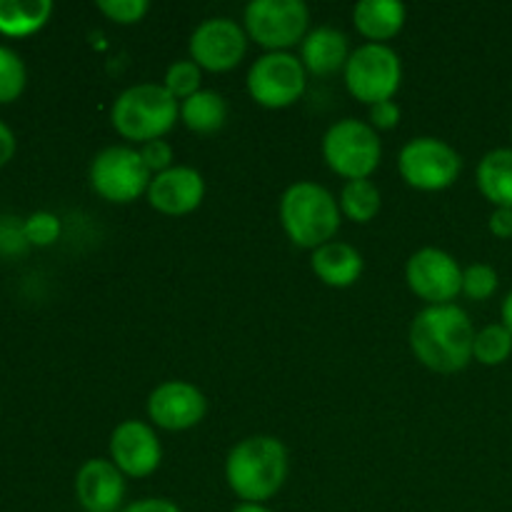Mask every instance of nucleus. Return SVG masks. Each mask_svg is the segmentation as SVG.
Here are the masks:
<instances>
[{"mask_svg":"<svg viewBox=\"0 0 512 512\" xmlns=\"http://www.w3.org/2000/svg\"><path fill=\"white\" fill-rule=\"evenodd\" d=\"M500 275L493 265L488 263H473L468 268H463V295H468L470 300H490L498 293Z\"/></svg>","mask_w":512,"mask_h":512,"instance_id":"obj_27","label":"nucleus"},{"mask_svg":"<svg viewBox=\"0 0 512 512\" xmlns=\"http://www.w3.org/2000/svg\"><path fill=\"white\" fill-rule=\"evenodd\" d=\"M340 213L343 218L353 220V223L365 225L370 220H375V215L380 213V205H383V198H380V190L373 180H348L340 190Z\"/></svg>","mask_w":512,"mask_h":512,"instance_id":"obj_23","label":"nucleus"},{"mask_svg":"<svg viewBox=\"0 0 512 512\" xmlns=\"http://www.w3.org/2000/svg\"><path fill=\"white\" fill-rule=\"evenodd\" d=\"M148 420L153 428L168 433H185L208 415V398L188 380H165L148 395Z\"/></svg>","mask_w":512,"mask_h":512,"instance_id":"obj_13","label":"nucleus"},{"mask_svg":"<svg viewBox=\"0 0 512 512\" xmlns=\"http://www.w3.org/2000/svg\"><path fill=\"white\" fill-rule=\"evenodd\" d=\"M350 53L353 50H350L348 35L338 28H330V25L310 30L300 43V63L305 65L310 75H320V78L343 70Z\"/></svg>","mask_w":512,"mask_h":512,"instance_id":"obj_17","label":"nucleus"},{"mask_svg":"<svg viewBox=\"0 0 512 512\" xmlns=\"http://www.w3.org/2000/svg\"><path fill=\"white\" fill-rule=\"evenodd\" d=\"M233 512H273V510L263 503H238L233 508Z\"/></svg>","mask_w":512,"mask_h":512,"instance_id":"obj_37","label":"nucleus"},{"mask_svg":"<svg viewBox=\"0 0 512 512\" xmlns=\"http://www.w3.org/2000/svg\"><path fill=\"white\" fill-rule=\"evenodd\" d=\"M98 10L115 25H135L148 15V0H98Z\"/></svg>","mask_w":512,"mask_h":512,"instance_id":"obj_29","label":"nucleus"},{"mask_svg":"<svg viewBox=\"0 0 512 512\" xmlns=\"http://www.w3.org/2000/svg\"><path fill=\"white\" fill-rule=\"evenodd\" d=\"M110 460L125 478L143 480L150 478L160 468L163 445L158 433L145 420H123L110 433Z\"/></svg>","mask_w":512,"mask_h":512,"instance_id":"obj_14","label":"nucleus"},{"mask_svg":"<svg viewBox=\"0 0 512 512\" xmlns=\"http://www.w3.org/2000/svg\"><path fill=\"white\" fill-rule=\"evenodd\" d=\"M178 120L180 103L163 83L130 85L110 105V125L115 133L138 145L165 138Z\"/></svg>","mask_w":512,"mask_h":512,"instance_id":"obj_4","label":"nucleus"},{"mask_svg":"<svg viewBox=\"0 0 512 512\" xmlns=\"http://www.w3.org/2000/svg\"><path fill=\"white\" fill-rule=\"evenodd\" d=\"M148 205L168 218H183L203 205L205 180L190 165H173L165 173L153 175L148 188Z\"/></svg>","mask_w":512,"mask_h":512,"instance_id":"obj_15","label":"nucleus"},{"mask_svg":"<svg viewBox=\"0 0 512 512\" xmlns=\"http://www.w3.org/2000/svg\"><path fill=\"white\" fill-rule=\"evenodd\" d=\"M408 20V8L400 0H360L353 8V25L368 43L388 45Z\"/></svg>","mask_w":512,"mask_h":512,"instance_id":"obj_19","label":"nucleus"},{"mask_svg":"<svg viewBox=\"0 0 512 512\" xmlns=\"http://www.w3.org/2000/svg\"><path fill=\"white\" fill-rule=\"evenodd\" d=\"M405 283L425 305H450L463 293V268L440 248H420L405 263Z\"/></svg>","mask_w":512,"mask_h":512,"instance_id":"obj_11","label":"nucleus"},{"mask_svg":"<svg viewBox=\"0 0 512 512\" xmlns=\"http://www.w3.org/2000/svg\"><path fill=\"white\" fill-rule=\"evenodd\" d=\"M248 33L233 18H208L193 30L188 43L190 60L208 73H228L248 53Z\"/></svg>","mask_w":512,"mask_h":512,"instance_id":"obj_12","label":"nucleus"},{"mask_svg":"<svg viewBox=\"0 0 512 512\" xmlns=\"http://www.w3.org/2000/svg\"><path fill=\"white\" fill-rule=\"evenodd\" d=\"M28 85V68L23 58L8 45H0V105L13 103Z\"/></svg>","mask_w":512,"mask_h":512,"instance_id":"obj_25","label":"nucleus"},{"mask_svg":"<svg viewBox=\"0 0 512 512\" xmlns=\"http://www.w3.org/2000/svg\"><path fill=\"white\" fill-rule=\"evenodd\" d=\"M278 218L290 243L303 250H318L335 240L343 223L338 198L313 180H298L285 188L278 203Z\"/></svg>","mask_w":512,"mask_h":512,"instance_id":"obj_3","label":"nucleus"},{"mask_svg":"<svg viewBox=\"0 0 512 512\" xmlns=\"http://www.w3.org/2000/svg\"><path fill=\"white\" fill-rule=\"evenodd\" d=\"M512 355V333L503 323L485 325L475 333L473 360H478L485 368H498L508 363Z\"/></svg>","mask_w":512,"mask_h":512,"instance_id":"obj_24","label":"nucleus"},{"mask_svg":"<svg viewBox=\"0 0 512 512\" xmlns=\"http://www.w3.org/2000/svg\"><path fill=\"white\" fill-rule=\"evenodd\" d=\"M400 105L395 103V100H385V103H378L370 108V125H373L375 130H393L398 128L400 123Z\"/></svg>","mask_w":512,"mask_h":512,"instance_id":"obj_32","label":"nucleus"},{"mask_svg":"<svg viewBox=\"0 0 512 512\" xmlns=\"http://www.w3.org/2000/svg\"><path fill=\"white\" fill-rule=\"evenodd\" d=\"M15 155V135L8 125L0 120V165H8Z\"/></svg>","mask_w":512,"mask_h":512,"instance_id":"obj_35","label":"nucleus"},{"mask_svg":"<svg viewBox=\"0 0 512 512\" xmlns=\"http://www.w3.org/2000/svg\"><path fill=\"white\" fill-rule=\"evenodd\" d=\"M140 158H143V163L148 165V170L153 175L158 173H165V170L173 168V160H175V153H173V145L168 143V140H150V143L140 145Z\"/></svg>","mask_w":512,"mask_h":512,"instance_id":"obj_30","label":"nucleus"},{"mask_svg":"<svg viewBox=\"0 0 512 512\" xmlns=\"http://www.w3.org/2000/svg\"><path fill=\"white\" fill-rule=\"evenodd\" d=\"M343 80L358 103L373 108L395 98L403 83V60L390 45L363 43L350 53Z\"/></svg>","mask_w":512,"mask_h":512,"instance_id":"obj_7","label":"nucleus"},{"mask_svg":"<svg viewBox=\"0 0 512 512\" xmlns=\"http://www.w3.org/2000/svg\"><path fill=\"white\" fill-rule=\"evenodd\" d=\"M180 123L198 135H213L228 123V103L215 90H200L180 103Z\"/></svg>","mask_w":512,"mask_h":512,"instance_id":"obj_21","label":"nucleus"},{"mask_svg":"<svg viewBox=\"0 0 512 512\" xmlns=\"http://www.w3.org/2000/svg\"><path fill=\"white\" fill-rule=\"evenodd\" d=\"M25 248H28V240H25L23 223L0 215V255H20Z\"/></svg>","mask_w":512,"mask_h":512,"instance_id":"obj_31","label":"nucleus"},{"mask_svg":"<svg viewBox=\"0 0 512 512\" xmlns=\"http://www.w3.org/2000/svg\"><path fill=\"white\" fill-rule=\"evenodd\" d=\"M245 88L260 108L285 110L303 98L308 70L293 53H263L250 65Z\"/></svg>","mask_w":512,"mask_h":512,"instance_id":"obj_10","label":"nucleus"},{"mask_svg":"<svg viewBox=\"0 0 512 512\" xmlns=\"http://www.w3.org/2000/svg\"><path fill=\"white\" fill-rule=\"evenodd\" d=\"M288 473V448L273 435H250L225 458V483L240 503L265 505L283 490Z\"/></svg>","mask_w":512,"mask_h":512,"instance_id":"obj_2","label":"nucleus"},{"mask_svg":"<svg viewBox=\"0 0 512 512\" xmlns=\"http://www.w3.org/2000/svg\"><path fill=\"white\" fill-rule=\"evenodd\" d=\"M125 475L113 460L93 458L75 475V498L85 512H120L125 508Z\"/></svg>","mask_w":512,"mask_h":512,"instance_id":"obj_16","label":"nucleus"},{"mask_svg":"<svg viewBox=\"0 0 512 512\" xmlns=\"http://www.w3.org/2000/svg\"><path fill=\"white\" fill-rule=\"evenodd\" d=\"M323 160L335 175L348 180H368L383 158L378 130L358 118H343L323 135Z\"/></svg>","mask_w":512,"mask_h":512,"instance_id":"obj_5","label":"nucleus"},{"mask_svg":"<svg viewBox=\"0 0 512 512\" xmlns=\"http://www.w3.org/2000/svg\"><path fill=\"white\" fill-rule=\"evenodd\" d=\"M488 228L498 240H512V208H495L488 218Z\"/></svg>","mask_w":512,"mask_h":512,"instance_id":"obj_33","label":"nucleus"},{"mask_svg":"<svg viewBox=\"0 0 512 512\" xmlns=\"http://www.w3.org/2000/svg\"><path fill=\"white\" fill-rule=\"evenodd\" d=\"M163 88L173 95L178 103L188 100L190 95L203 90V70L193 63V60H175L168 70H165Z\"/></svg>","mask_w":512,"mask_h":512,"instance_id":"obj_26","label":"nucleus"},{"mask_svg":"<svg viewBox=\"0 0 512 512\" xmlns=\"http://www.w3.org/2000/svg\"><path fill=\"white\" fill-rule=\"evenodd\" d=\"M50 15V0H0V33L5 38H25L45 28Z\"/></svg>","mask_w":512,"mask_h":512,"instance_id":"obj_22","label":"nucleus"},{"mask_svg":"<svg viewBox=\"0 0 512 512\" xmlns=\"http://www.w3.org/2000/svg\"><path fill=\"white\" fill-rule=\"evenodd\" d=\"M475 183L493 208H512V148L485 153L475 170Z\"/></svg>","mask_w":512,"mask_h":512,"instance_id":"obj_20","label":"nucleus"},{"mask_svg":"<svg viewBox=\"0 0 512 512\" xmlns=\"http://www.w3.org/2000/svg\"><path fill=\"white\" fill-rule=\"evenodd\" d=\"M90 188L103 200L115 205H128L140 195H148L153 173L140 158L138 148L130 145H108L93 158L88 170Z\"/></svg>","mask_w":512,"mask_h":512,"instance_id":"obj_9","label":"nucleus"},{"mask_svg":"<svg viewBox=\"0 0 512 512\" xmlns=\"http://www.w3.org/2000/svg\"><path fill=\"white\" fill-rule=\"evenodd\" d=\"M473 320L460 305H425L410 323L408 343L423 368L453 375L473 363Z\"/></svg>","mask_w":512,"mask_h":512,"instance_id":"obj_1","label":"nucleus"},{"mask_svg":"<svg viewBox=\"0 0 512 512\" xmlns=\"http://www.w3.org/2000/svg\"><path fill=\"white\" fill-rule=\"evenodd\" d=\"M120 512H183L168 498H140L128 503Z\"/></svg>","mask_w":512,"mask_h":512,"instance_id":"obj_34","label":"nucleus"},{"mask_svg":"<svg viewBox=\"0 0 512 512\" xmlns=\"http://www.w3.org/2000/svg\"><path fill=\"white\" fill-rule=\"evenodd\" d=\"M510 135H512V123H510Z\"/></svg>","mask_w":512,"mask_h":512,"instance_id":"obj_38","label":"nucleus"},{"mask_svg":"<svg viewBox=\"0 0 512 512\" xmlns=\"http://www.w3.org/2000/svg\"><path fill=\"white\" fill-rule=\"evenodd\" d=\"M23 228H25V240L28 245H35V248H48L53 245L55 240L60 238V220L58 215L48 213V210H38V213L28 215L23 220Z\"/></svg>","mask_w":512,"mask_h":512,"instance_id":"obj_28","label":"nucleus"},{"mask_svg":"<svg viewBox=\"0 0 512 512\" xmlns=\"http://www.w3.org/2000/svg\"><path fill=\"white\" fill-rule=\"evenodd\" d=\"M500 320H503L505 328H508L512 333V290L508 295H505L503 305H500Z\"/></svg>","mask_w":512,"mask_h":512,"instance_id":"obj_36","label":"nucleus"},{"mask_svg":"<svg viewBox=\"0 0 512 512\" xmlns=\"http://www.w3.org/2000/svg\"><path fill=\"white\" fill-rule=\"evenodd\" d=\"M398 173L420 193H440L453 188L463 173V158L448 140L420 135L408 140L398 155Z\"/></svg>","mask_w":512,"mask_h":512,"instance_id":"obj_8","label":"nucleus"},{"mask_svg":"<svg viewBox=\"0 0 512 512\" xmlns=\"http://www.w3.org/2000/svg\"><path fill=\"white\" fill-rule=\"evenodd\" d=\"M243 28L265 53H290L310 33V8L303 0H253L243 10Z\"/></svg>","mask_w":512,"mask_h":512,"instance_id":"obj_6","label":"nucleus"},{"mask_svg":"<svg viewBox=\"0 0 512 512\" xmlns=\"http://www.w3.org/2000/svg\"><path fill=\"white\" fill-rule=\"evenodd\" d=\"M310 268H313L315 278L320 283L328 285V288L343 290L358 283L360 275H363L365 260L358 253V248H353L350 243L330 240V243L313 250V255H310Z\"/></svg>","mask_w":512,"mask_h":512,"instance_id":"obj_18","label":"nucleus"}]
</instances>
